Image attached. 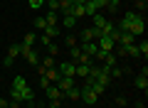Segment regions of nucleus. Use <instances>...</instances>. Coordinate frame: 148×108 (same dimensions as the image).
Wrapping results in <instances>:
<instances>
[{
  "label": "nucleus",
  "mask_w": 148,
  "mask_h": 108,
  "mask_svg": "<svg viewBox=\"0 0 148 108\" xmlns=\"http://www.w3.org/2000/svg\"><path fill=\"white\" fill-rule=\"evenodd\" d=\"M10 98H12V101H20V103H32L35 93H32V88L25 84V79H22V76H15V79H12Z\"/></svg>",
  "instance_id": "f257e3e1"
},
{
  "label": "nucleus",
  "mask_w": 148,
  "mask_h": 108,
  "mask_svg": "<svg viewBox=\"0 0 148 108\" xmlns=\"http://www.w3.org/2000/svg\"><path fill=\"white\" fill-rule=\"evenodd\" d=\"M143 32H146V17H143L141 12H133L131 15V25H128V35L138 37V35H143Z\"/></svg>",
  "instance_id": "f03ea898"
},
{
  "label": "nucleus",
  "mask_w": 148,
  "mask_h": 108,
  "mask_svg": "<svg viewBox=\"0 0 148 108\" xmlns=\"http://www.w3.org/2000/svg\"><path fill=\"white\" fill-rule=\"evenodd\" d=\"M20 54L27 59V64H32V67H37V64H40V54H37L32 47H22V44H20Z\"/></svg>",
  "instance_id": "7ed1b4c3"
},
{
  "label": "nucleus",
  "mask_w": 148,
  "mask_h": 108,
  "mask_svg": "<svg viewBox=\"0 0 148 108\" xmlns=\"http://www.w3.org/2000/svg\"><path fill=\"white\" fill-rule=\"evenodd\" d=\"M57 71H59V76H74V74H77V64H74L72 59H67V62H62L57 67Z\"/></svg>",
  "instance_id": "20e7f679"
},
{
  "label": "nucleus",
  "mask_w": 148,
  "mask_h": 108,
  "mask_svg": "<svg viewBox=\"0 0 148 108\" xmlns=\"http://www.w3.org/2000/svg\"><path fill=\"white\" fill-rule=\"evenodd\" d=\"M96 44H99V49H101V52H114V49H116V42L111 39L109 35H99Z\"/></svg>",
  "instance_id": "39448f33"
},
{
  "label": "nucleus",
  "mask_w": 148,
  "mask_h": 108,
  "mask_svg": "<svg viewBox=\"0 0 148 108\" xmlns=\"http://www.w3.org/2000/svg\"><path fill=\"white\" fill-rule=\"evenodd\" d=\"M54 84H57V88H59L62 93H67V91H69L72 86H77V81H74V76H59V79H57Z\"/></svg>",
  "instance_id": "423d86ee"
},
{
  "label": "nucleus",
  "mask_w": 148,
  "mask_h": 108,
  "mask_svg": "<svg viewBox=\"0 0 148 108\" xmlns=\"http://www.w3.org/2000/svg\"><path fill=\"white\" fill-rule=\"evenodd\" d=\"M99 35H101V32L96 30V27H86V30H82L79 42H96V39H99Z\"/></svg>",
  "instance_id": "0eeeda50"
},
{
  "label": "nucleus",
  "mask_w": 148,
  "mask_h": 108,
  "mask_svg": "<svg viewBox=\"0 0 148 108\" xmlns=\"http://www.w3.org/2000/svg\"><path fill=\"white\" fill-rule=\"evenodd\" d=\"M79 98H82V101L86 103V106H94V103L99 101V96H96V93L91 91L89 86H84V88H82V96H79Z\"/></svg>",
  "instance_id": "6e6552de"
},
{
  "label": "nucleus",
  "mask_w": 148,
  "mask_h": 108,
  "mask_svg": "<svg viewBox=\"0 0 148 108\" xmlns=\"http://www.w3.org/2000/svg\"><path fill=\"white\" fill-rule=\"evenodd\" d=\"M133 86H136L138 91H146V88H148V69H143V71L133 79Z\"/></svg>",
  "instance_id": "1a4fd4ad"
},
{
  "label": "nucleus",
  "mask_w": 148,
  "mask_h": 108,
  "mask_svg": "<svg viewBox=\"0 0 148 108\" xmlns=\"http://www.w3.org/2000/svg\"><path fill=\"white\" fill-rule=\"evenodd\" d=\"M45 96H47L49 101H59V98H62V91L57 88V84H49V86L45 88Z\"/></svg>",
  "instance_id": "9d476101"
},
{
  "label": "nucleus",
  "mask_w": 148,
  "mask_h": 108,
  "mask_svg": "<svg viewBox=\"0 0 148 108\" xmlns=\"http://www.w3.org/2000/svg\"><path fill=\"white\" fill-rule=\"evenodd\" d=\"M79 47H82L84 54H89V57H94L96 52H99V44H96V42H79Z\"/></svg>",
  "instance_id": "9b49d317"
},
{
  "label": "nucleus",
  "mask_w": 148,
  "mask_h": 108,
  "mask_svg": "<svg viewBox=\"0 0 148 108\" xmlns=\"http://www.w3.org/2000/svg\"><path fill=\"white\" fill-rule=\"evenodd\" d=\"M89 71H91V64H77V74H74V76L86 79V76H89Z\"/></svg>",
  "instance_id": "f8f14e48"
},
{
  "label": "nucleus",
  "mask_w": 148,
  "mask_h": 108,
  "mask_svg": "<svg viewBox=\"0 0 148 108\" xmlns=\"http://www.w3.org/2000/svg\"><path fill=\"white\" fill-rule=\"evenodd\" d=\"M42 32H45V35L49 37V39H52V37H57L59 32H62V27H59V25H47V27H45Z\"/></svg>",
  "instance_id": "ddd939ff"
},
{
  "label": "nucleus",
  "mask_w": 148,
  "mask_h": 108,
  "mask_svg": "<svg viewBox=\"0 0 148 108\" xmlns=\"http://www.w3.org/2000/svg\"><path fill=\"white\" fill-rule=\"evenodd\" d=\"M91 17H94V27H96V30H104V27H106V22H109V20H106V17L104 15H99V12H96V15H91Z\"/></svg>",
  "instance_id": "4468645a"
},
{
  "label": "nucleus",
  "mask_w": 148,
  "mask_h": 108,
  "mask_svg": "<svg viewBox=\"0 0 148 108\" xmlns=\"http://www.w3.org/2000/svg\"><path fill=\"white\" fill-rule=\"evenodd\" d=\"M64 96H67L69 101H79V96H82V88H79V86H72L67 93H64Z\"/></svg>",
  "instance_id": "2eb2a0df"
},
{
  "label": "nucleus",
  "mask_w": 148,
  "mask_h": 108,
  "mask_svg": "<svg viewBox=\"0 0 148 108\" xmlns=\"http://www.w3.org/2000/svg\"><path fill=\"white\" fill-rule=\"evenodd\" d=\"M74 25H77V20H74L72 15H64V17H62V22H59V27H64V30H72Z\"/></svg>",
  "instance_id": "dca6fc26"
},
{
  "label": "nucleus",
  "mask_w": 148,
  "mask_h": 108,
  "mask_svg": "<svg viewBox=\"0 0 148 108\" xmlns=\"http://www.w3.org/2000/svg\"><path fill=\"white\" fill-rule=\"evenodd\" d=\"M35 42H37V35H35V32H27L25 39H22L20 44H22V47H35Z\"/></svg>",
  "instance_id": "f3484780"
},
{
  "label": "nucleus",
  "mask_w": 148,
  "mask_h": 108,
  "mask_svg": "<svg viewBox=\"0 0 148 108\" xmlns=\"http://www.w3.org/2000/svg\"><path fill=\"white\" fill-rule=\"evenodd\" d=\"M72 7H74L72 0H59V10H62L64 15H72Z\"/></svg>",
  "instance_id": "a211bd4d"
},
{
  "label": "nucleus",
  "mask_w": 148,
  "mask_h": 108,
  "mask_svg": "<svg viewBox=\"0 0 148 108\" xmlns=\"http://www.w3.org/2000/svg\"><path fill=\"white\" fill-rule=\"evenodd\" d=\"M136 47H138V57L146 59V57H148V42H146V39H141V42H136Z\"/></svg>",
  "instance_id": "6ab92c4d"
},
{
  "label": "nucleus",
  "mask_w": 148,
  "mask_h": 108,
  "mask_svg": "<svg viewBox=\"0 0 148 108\" xmlns=\"http://www.w3.org/2000/svg\"><path fill=\"white\" fill-rule=\"evenodd\" d=\"M86 15V12H84V5H74L72 7V17H74V20H79V17H84Z\"/></svg>",
  "instance_id": "aec40b11"
},
{
  "label": "nucleus",
  "mask_w": 148,
  "mask_h": 108,
  "mask_svg": "<svg viewBox=\"0 0 148 108\" xmlns=\"http://www.w3.org/2000/svg\"><path fill=\"white\" fill-rule=\"evenodd\" d=\"M45 22H47V25H59V15L57 12H47V15H45Z\"/></svg>",
  "instance_id": "412c9836"
},
{
  "label": "nucleus",
  "mask_w": 148,
  "mask_h": 108,
  "mask_svg": "<svg viewBox=\"0 0 148 108\" xmlns=\"http://www.w3.org/2000/svg\"><path fill=\"white\" fill-rule=\"evenodd\" d=\"M106 7H109V12H119V7H121V0H106Z\"/></svg>",
  "instance_id": "4be33fe9"
},
{
  "label": "nucleus",
  "mask_w": 148,
  "mask_h": 108,
  "mask_svg": "<svg viewBox=\"0 0 148 108\" xmlns=\"http://www.w3.org/2000/svg\"><path fill=\"white\" fill-rule=\"evenodd\" d=\"M8 57H10V59H15V57H20V44H12L10 49H8Z\"/></svg>",
  "instance_id": "5701e85b"
},
{
  "label": "nucleus",
  "mask_w": 148,
  "mask_h": 108,
  "mask_svg": "<svg viewBox=\"0 0 148 108\" xmlns=\"http://www.w3.org/2000/svg\"><path fill=\"white\" fill-rule=\"evenodd\" d=\"M84 12H86V15H96L99 10H96V5H94V3H84Z\"/></svg>",
  "instance_id": "b1692460"
},
{
  "label": "nucleus",
  "mask_w": 148,
  "mask_h": 108,
  "mask_svg": "<svg viewBox=\"0 0 148 108\" xmlns=\"http://www.w3.org/2000/svg\"><path fill=\"white\" fill-rule=\"evenodd\" d=\"M37 39H40V44H42V47H49V44H52V39H49V37L45 35V32H42L40 37H37Z\"/></svg>",
  "instance_id": "393cba45"
},
{
  "label": "nucleus",
  "mask_w": 148,
  "mask_h": 108,
  "mask_svg": "<svg viewBox=\"0 0 148 108\" xmlns=\"http://www.w3.org/2000/svg\"><path fill=\"white\" fill-rule=\"evenodd\" d=\"M35 27H37L40 32H42L45 27H47V22H45V17H37V20H35Z\"/></svg>",
  "instance_id": "a878e982"
},
{
  "label": "nucleus",
  "mask_w": 148,
  "mask_h": 108,
  "mask_svg": "<svg viewBox=\"0 0 148 108\" xmlns=\"http://www.w3.org/2000/svg\"><path fill=\"white\" fill-rule=\"evenodd\" d=\"M47 5H49V12H57L59 10V0H47Z\"/></svg>",
  "instance_id": "bb28decb"
},
{
  "label": "nucleus",
  "mask_w": 148,
  "mask_h": 108,
  "mask_svg": "<svg viewBox=\"0 0 148 108\" xmlns=\"http://www.w3.org/2000/svg\"><path fill=\"white\" fill-rule=\"evenodd\" d=\"M42 5H45V0H30V7H32V10H40Z\"/></svg>",
  "instance_id": "cd10ccee"
},
{
  "label": "nucleus",
  "mask_w": 148,
  "mask_h": 108,
  "mask_svg": "<svg viewBox=\"0 0 148 108\" xmlns=\"http://www.w3.org/2000/svg\"><path fill=\"white\" fill-rule=\"evenodd\" d=\"M47 52H49L47 57H54V54H57V52H59V47H57V44H49V47H47Z\"/></svg>",
  "instance_id": "c85d7f7f"
},
{
  "label": "nucleus",
  "mask_w": 148,
  "mask_h": 108,
  "mask_svg": "<svg viewBox=\"0 0 148 108\" xmlns=\"http://www.w3.org/2000/svg\"><path fill=\"white\" fill-rule=\"evenodd\" d=\"M8 108H22V103H20V101H12V98H10V101H8Z\"/></svg>",
  "instance_id": "c756f323"
},
{
  "label": "nucleus",
  "mask_w": 148,
  "mask_h": 108,
  "mask_svg": "<svg viewBox=\"0 0 148 108\" xmlns=\"http://www.w3.org/2000/svg\"><path fill=\"white\" fill-rule=\"evenodd\" d=\"M67 44L69 47H77V44H79V39H77V37H67Z\"/></svg>",
  "instance_id": "7c9ffc66"
},
{
  "label": "nucleus",
  "mask_w": 148,
  "mask_h": 108,
  "mask_svg": "<svg viewBox=\"0 0 148 108\" xmlns=\"http://www.w3.org/2000/svg\"><path fill=\"white\" fill-rule=\"evenodd\" d=\"M94 5H96V10H101V7H106V0H94Z\"/></svg>",
  "instance_id": "2f4dec72"
},
{
  "label": "nucleus",
  "mask_w": 148,
  "mask_h": 108,
  "mask_svg": "<svg viewBox=\"0 0 148 108\" xmlns=\"http://www.w3.org/2000/svg\"><path fill=\"white\" fill-rule=\"evenodd\" d=\"M136 7L138 10H146V0H136Z\"/></svg>",
  "instance_id": "473e14b6"
},
{
  "label": "nucleus",
  "mask_w": 148,
  "mask_h": 108,
  "mask_svg": "<svg viewBox=\"0 0 148 108\" xmlns=\"http://www.w3.org/2000/svg\"><path fill=\"white\" fill-rule=\"evenodd\" d=\"M0 108H8V98H0Z\"/></svg>",
  "instance_id": "72a5a7b5"
},
{
  "label": "nucleus",
  "mask_w": 148,
  "mask_h": 108,
  "mask_svg": "<svg viewBox=\"0 0 148 108\" xmlns=\"http://www.w3.org/2000/svg\"><path fill=\"white\" fill-rule=\"evenodd\" d=\"M27 108H35V106H32V103H30V106H27Z\"/></svg>",
  "instance_id": "f704fd0d"
},
{
  "label": "nucleus",
  "mask_w": 148,
  "mask_h": 108,
  "mask_svg": "<svg viewBox=\"0 0 148 108\" xmlns=\"http://www.w3.org/2000/svg\"><path fill=\"white\" fill-rule=\"evenodd\" d=\"M86 3H94V0H86Z\"/></svg>",
  "instance_id": "c9c22d12"
}]
</instances>
